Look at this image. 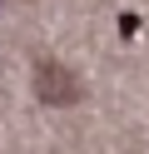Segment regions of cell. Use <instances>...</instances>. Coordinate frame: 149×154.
<instances>
[{"instance_id":"6da1fadb","label":"cell","mask_w":149,"mask_h":154,"mask_svg":"<svg viewBox=\"0 0 149 154\" xmlns=\"http://www.w3.org/2000/svg\"><path fill=\"white\" fill-rule=\"evenodd\" d=\"M35 94H40L45 104H70V100H79V85L70 80V70H60V65H40Z\"/></svg>"}]
</instances>
